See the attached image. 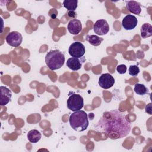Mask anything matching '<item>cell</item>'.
Segmentation results:
<instances>
[{"label": "cell", "mask_w": 152, "mask_h": 152, "mask_svg": "<svg viewBox=\"0 0 152 152\" xmlns=\"http://www.w3.org/2000/svg\"><path fill=\"white\" fill-rule=\"evenodd\" d=\"M96 128L110 138L116 140L125 137L129 133L131 124L124 113L115 109L103 113Z\"/></svg>", "instance_id": "6da1fadb"}, {"label": "cell", "mask_w": 152, "mask_h": 152, "mask_svg": "<svg viewBox=\"0 0 152 152\" xmlns=\"http://www.w3.org/2000/svg\"><path fill=\"white\" fill-rule=\"evenodd\" d=\"M69 124L71 128L78 132H82L87 129L88 126L87 114L84 110L74 112L69 116Z\"/></svg>", "instance_id": "7a4b0ae2"}, {"label": "cell", "mask_w": 152, "mask_h": 152, "mask_svg": "<svg viewBox=\"0 0 152 152\" xmlns=\"http://www.w3.org/2000/svg\"><path fill=\"white\" fill-rule=\"evenodd\" d=\"M65 55L59 50H52L45 56V62L50 70L61 68L65 62Z\"/></svg>", "instance_id": "3957f363"}, {"label": "cell", "mask_w": 152, "mask_h": 152, "mask_svg": "<svg viewBox=\"0 0 152 152\" xmlns=\"http://www.w3.org/2000/svg\"><path fill=\"white\" fill-rule=\"evenodd\" d=\"M83 106V98L78 94L73 93L67 100V107L73 112L81 110Z\"/></svg>", "instance_id": "277c9868"}, {"label": "cell", "mask_w": 152, "mask_h": 152, "mask_svg": "<svg viewBox=\"0 0 152 152\" xmlns=\"http://www.w3.org/2000/svg\"><path fill=\"white\" fill-rule=\"evenodd\" d=\"M68 52L72 57L77 58H82L86 52L85 46L80 42H75L70 45Z\"/></svg>", "instance_id": "5b68a950"}, {"label": "cell", "mask_w": 152, "mask_h": 152, "mask_svg": "<svg viewBox=\"0 0 152 152\" xmlns=\"http://www.w3.org/2000/svg\"><path fill=\"white\" fill-rule=\"evenodd\" d=\"M5 40L9 45L12 47H18L22 43L23 36L20 33L13 31L6 36Z\"/></svg>", "instance_id": "8992f818"}, {"label": "cell", "mask_w": 152, "mask_h": 152, "mask_svg": "<svg viewBox=\"0 0 152 152\" xmlns=\"http://www.w3.org/2000/svg\"><path fill=\"white\" fill-rule=\"evenodd\" d=\"M93 30L94 33L98 35H104L109 32V26L106 20L104 19L98 20L94 24Z\"/></svg>", "instance_id": "52a82bcc"}, {"label": "cell", "mask_w": 152, "mask_h": 152, "mask_svg": "<svg viewBox=\"0 0 152 152\" xmlns=\"http://www.w3.org/2000/svg\"><path fill=\"white\" fill-rule=\"evenodd\" d=\"M98 83L102 88L108 89L114 85L115 79L111 74L104 73L100 76Z\"/></svg>", "instance_id": "ba28073f"}, {"label": "cell", "mask_w": 152, "mask_h": 152, "mask_svg": "<svg viewBox=\"0 0 152 152\" xmlns=\"http://www.w3.org/2000/svg\"><path fill=\"white\" fill-rule=\"evenodd\" d=\"M138 24L137 17L133 15L128 14L126 15L122 21V26L125 30H131L134 28Z\"/></svg>", "instance_id": "9c48e42d"}, {"label": "cell", "mask_w": 152, "mask_h": 152, "mask_svg": "<svg viewBox=\"0 0 152 152\" xmlns=\"http://www.w3.org/2000/svg\"><path fill=\"white\" fill-rule=\"evenodd\" d=\"M67 28L71 34L77 35L82 30V24L79 20L73 19L68 23Z\"/></svg>", "instance_id": "30bf717a"}, {"label": "cell", "mask_w": 152, "mask_h": 152, "mask_svg": "<svg viewBox=\"0 0 152 152\" xmlns=\"http://www.w3.org/2000/svg\"><path fill=\"white\" fill-rule=\"evenodd\" d=\"M0 91H1L0 104L1 106H5L11 101L12 93L11 90L5 86H1Z\"/></svg>", "instance_id": "8fae6325"}, {"label": "cell", "mask_w": 152, "mask_h": 152, "mask_svg": "<svg viewBox=\"0 0 152 152\" xmlns=\"http://www.w3.org/2000/svg\"><path fill=\"white\" fill-rule=\"evenodd\" d=\"M126 7L131 13L139 15L141 12V8L140 4L135 1H126Z\"/></svg>", "instance_id": "7c38bea8"}, {"label": "cell", "mask_w": 152, "mask_h": 152, "mask_svg": "<svg viewBox=\"0 0 152 152\" xmlns=\"http://www.w3.org/2000/svg\"><path fill=\"white\" fill-rule=\"evenodd\" d=\"M82 62L84 61H81L79 58H70L66 61V66L72 71H78L82 66Z\"/></svg>", "instance_id": "4fadbf2b"}, {"label": "cell", "mask_w": 152, "mask_h": 152, "mask_svg": "<svg viewBox=\"0 0 152 152\" xmlns=\"http://www.w3.org/2000/svg\"><path fill=\"white\" fill-rule=\"evenodd\" d=\"M41 137V133L37 129H31L27 133V138L32 143L37 142Z\"/></svg>", "instance_id": "5bb4252c"}, {"label": "cell", "mask_w": 152, "mask_h": 152, "mask_svg": "<svg viewBox=\"0 0 152 152\" xmlns=\"http://www.w3.org/2000/svg\"><path fill=\"white\" fill-rule=\"evenodd\" d=\"M152 36V26L150 24L144 23L141 27V36L143 39Z\"/></svg>", "instance_id": "9a60e30c"}, {"label": "cell", "mask_w": 152, "mask_h": 152, "mask_svg": "<svg viewBox=\"0 0 152 152\" xmlns=\"http://www.w3.org/2000/svg\"><path fill=\"white\" fill-rule=\"evenodd\" d=\"M86 39L88 42H89L90 44L94 46L100 45L102 42L103 41V38L100 37L97 35H87Z\"/></svg>", "instance_id": "2e32d148"}, {"label": "cell", "mask_w": 152, "mask_h": 152, "mask_svg": "<svg viewBox=\"0 0 152 152\" xmlns=\"http://www.w3.org/2000/svg\"><path fill=\"white\" fill-rule=\"evenodd\" d=\"M64 7L69 11H74L78 6L77 0H64L63 1Z\"/></svg>", "instance_id": "e0dca14e"}, {"label": "cell", "mask_w": 152, "mask_h": 152, "mask_svg": "<svg viewBox=\"0 0 152 152\" xmlns=\"http://www.w3.org/2000/svg\"><path fill=\"white\" fill-rule=\"evenodd\" d=\"M134 90L135 92V93L141 96H143L148 93V90L147 88L144 84H135L134 86Z\"/></svg>", "instance_id": "ac0fdd59"}, {"label": "cell", "mask_w": 152, "mask_h": 152, "mask_svg": "<svg viewBox=\"0 0 152 152\" xmlns=\"http://www.w3.org/2000/svg\"><path fill=\"white\" fill-rule=\"evenodd\" d=\"M129 74L132 77H136L140 72V68L137 65H131L128 69Z\"/></svg>", "instance_id": "d6986e66"}, {"label": "cell", "mask_w": 152, "mask_h": 152, "mask_svg": "<svg viewBox=\"0 0 152 152\" xmlns=\"http://www.w3.org/2000/svg\"><path fill=\"white\" fill-rule=\"evenodd\" d=\"M126 69H127L126 66L125 65H124V64L119 65L116 67V71L120 74H125L126 72Z\"/></svg>", "instance_id": "ffe728a7"}, {"label": "cell", "mask_w": 152, "mask_h": 152, "mask_svg": "<svg viewBox=\"0 0 152 152\" xmlns=\"http://www.w3.org/2000/svg\"><path fill=\"white\" fill-rule=\"evenodd\" d=\"M145 112L150 115H151V103H150L149 104H147L145 106Z\"/></svg>", "instance_id": "44dd1931"}, {"label": "cell", "mask_w": 152, "mask_h": 152, "mask_svg": "<svg viewBox=\"0 0 152 152\" xmlns=\"http://www.w3.org/2000/svg\"><path fill=\"white\" fill-rule=\"evenodd\" d=\"M68 15L69 17H74L75 16V13L74 12V11H69L68 12Z\"/></svg>", "instance_id": "7402d4cb"}]
</instances>
